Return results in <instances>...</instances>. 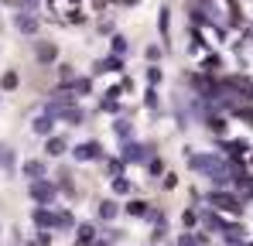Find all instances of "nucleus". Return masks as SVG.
Listing matches in <instances>:
<instances>
[{
    "label": "nucleus",
    "instance_id": "obj_5",
    "mask_svg": "<svg viewBox=\"0 0 253 246\" xmlns=\"http://www.w3.org/2000/svg\"><path fill=\"white\" fill-rule=\"evenodd\" d=\"M35 226H38V229H55V212L44 208V205H38V208H35Z\"/></svg>",
    "mask_w": 253,
    "mask_h": 246
},
{
    "label": "nucleus",
    "instance_id": "obj_10",
    "mask_svg": "<svg viewBox=\"0 0 253 246\" xmlns=\"http://www.w3.org/2000/svg\"><path fill=\"white\" fill-rule=\"evenodd\" d=\"M65 151H69V147H65L62 137H48V154H51V158H62Z\"/></svg>",
    "mask_w": 253,
    "mask_h": 246
},
{
    "label": "nucleus",
    "instance_id": "obj_4",
    "mask_svg": "<svg viewBox=\"0 0 253 246\" xmlns=\"http://www.w3.org/2000/svg\"><path fill=\"white\" fill-rule=\"evenodd\" d=\"M72 154H76V161H96V158H103V151H99V144H96V140H89V144H79Z\"/></svg>",
    "mask_w": 253,
    "mask_h": 246
},
{
    "label": "nucleus",
    "instance_id": "obj_2",
    "mask_svg": "<svg viewBox=\"0 0 253 246\" xmlns=\"http://www.w3.org/2000/svg\"><path fill=\"white\" fill-rule=\"evenodd\" d=\"M28 192H31V199L38 205H51V199H55V185L44 181V178H35V181L28 185Z\"/></svg>",
    "mask_w": 253,
    "mask_h": 246
},
{
    "label": "nucleus",
    "instance_id": "obj_18",
    "mask_svg": "<svg viewBox=\"0 0 253 246\" xmlns=\"http://www.w3.org/2000/svg\"><path fill=\"white\" fill-rule=\"evenodd\" d=\"M113 51H117V55H124V51H126V41L124 38H113Z\"/></svg>",
    "mask_w": 253,
    "mask_h": 246
},
{
    "label": "nucleus",
    "instance_id": "obj_15",
    "mask_svg": "<svg viewBox=\"0 0 253 246\" xmlns=\"http://www.w3.org/2000/svg\"><path fill=\"white\" fill-rule=\"evenodd\" d=\"M0 85H3V89H17V72H3Z\"/></svg>",
    "mask_w": 253,
    "mask_h": 246
},
{
    "label": "nucleus",
    "instance_id": "obj_16",
    "mask_svg": "<svg viewBox=\"0 0 253 246\" xmlns=\"http://www.w3.org/2000/svg\"><path fill=\"white\" fill-rule=\"evenodd\" d=\"M99 215H103V219H113V215H117V205H113V202H103V205H99Z\"/></svg>",
    "mask_w": 253,
    "mask_h": 246
},
{
    "label": "nucleus",
    "instance_id": "obj_12",
    "mask_svg": "<svg viewBox=\"0 0 253 246\" xmlns=\"http://www.w3.org/2000/svg\"><path fill=\"white\" fill-rule=\"evenodd\" d=\"M55 229H72V215L69 212H55Z\"/></svg>",
    "mask_w": 253,
    "mask_h": 246
},
{
    "label": "nucleus",
    "instance_id": "obj_19",
    "mask_svg": "<svg viewBox=\"0 0 253 246\" xmlns=\"http://www.w3.org/2000/svg\"><path fill=\"white\" fill-rule=\"evenodd\" d=\"M130 212H133V215H144L147 208H144V202H130Z\"/></svg>",
    "mask_w": 253,
    "mask_h": 246
},
{
    "label": "nucleus",
    "instance_id": "obj_3",
    "mask_svg": "<svg viewBox=\"0 0 253 246\" xmlns=\"http://www.w3.org/2000/svg\"><path fill=\"white\" fill-rule=\"evenodd\" d=\"M14 24H17V31H21V35H35V31H38V17H35L31 10L14 14Z\"/></svg>",
    "mask_w": 253,
    "mask_h": 246
},
{
    "label": "nucleus",
    "instance_id": "obj_11",
    "mask_svg": "<svg viewBox=\"0 0 253 246\" xmlns=\"http://www.w3.org/2000/svg\"><path fill=\"white\" fill-rule=\"evenodd\" d=\"M38 62H55V44H38Z\"/></svg>",
    "mask_w": 253,
    "mask_h": 246
},
{
    "label": "nucleus",
    "instance_id": "obj_6",
    "mask_svg": "<svg viewBox=\"0 0 253 246\" xmlns=\"http://www.w3.org/2000/svg\"><path fill=\"white\" fill-rule=\"evenodd\" d=\"M209 202L215 205V208H226V212H236V208H240L233 195H222V192H212V195H209Z\"/></svg>",
    "mask_w": 253,
    "mask_h": 246
},
{
    "label": "nucleus",
    "instance_id": "obj_9",
    "mask_svg": "<svg viewBox=\"0 0 253 246\" xmlns=\"http://www.w3.org/2000/svg\"><path fill=\"white\" fill-rule=\"evenodd\" d=\"M21 171H24V178H31V181H35V178H44V164L42 161H24Z\"/></svg>",
    "mask_w": 253,
    "mask_h": 246
},
{
    "label": "nucleus",
    "instance_id": "obj_13",
    "mask_svg": "<svg viewBox=\"0 0 253 246\" xmlns=\"http://www.w3.org/2000/svg\"><path fill=\"white\" fill-rule=\"evenodd\" d=\"M0 167H7V171L14 167V151L10 147H0Z\"/></svg>",
    "mask_w": 253,
    "mask_h": 246
},
{
    "label": "nucleus",
    "instance_id": "obj_1",
    "mask_svg": "<svg viewBox=\"0 0 253 246\" xmlns=\"http://www.w3.org/2000/svg\"><path fill=\"white\" fill-rule=\"evenodd\" d=\"M192 167L206 171V174H209V181H215V185H226V181H229V167L219 161V158H209V154L202 158V154H199V158H192Z\"/></svg>",
    "mask_w": 253,
    "mask_h": 246
},
{
    "label": "nucleus",
    "instance_id": "obj_8",
    "mask_svg": "<svg viewBox=\"0 0 253 246\" xmlns=\"http://www.w3.org/2000/svg\"><path fill=\"white\" fill-rule=\"evenodd\" d=\"M147 158V147H140V144H126L124 147V161H144Z\"/></svg>",
    "mask_w": 253,
    "mask_h": 246
},
{
    "label": "nucleus",
    "instance_id": "obj_14",
    "mask_svg": "<svg viewBox=\"0 0 253 246\" xmlns=\"http://www.w3.org/2000/svg\"><path fill=\"white\" fill-rule=\"evenodd\" d=\"M69 85H72V92H79V96L92 89V82H89V79H72V82H69Z\"/></svg>",
    "mask_w": 253,
    "mask_h": 246
},
{
    "label": "nucleus",
    "instance_id": "obj_7",
    "mask_svg": "<svg viewBox=\"0 0 253 246\" xmlns=\"http://www.w3.org/2000/svg\"><path fill=\"white\" fill-rule=\"evenodd\" d=\"M31 130H35V133H42V137H51V130H55V117H48V113H42L38 120L31 123Z\"/></svg>",
    "mask_w": 253,
    "mask_h": 246
},
{
    "label": "nucleus",
    "instance_id": "obj_17",
    "mask_svg": "<svg viewBox=\"0 0 253 246\" xmlns=\"http://www.w3.org/2000/svg\"><path fill=\"white\" fill-rule=\"evenodd\" d=\"M113 192H120V195H126V192H130V185H126L124 178H113Z\"/></svg>",
    "mask_w": 253,
    "mask_h": 246
}]
</instances>
